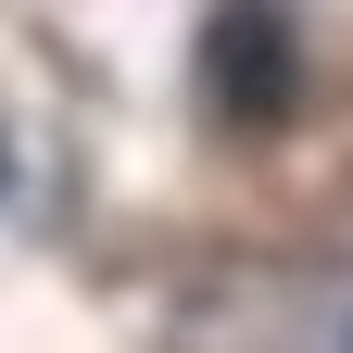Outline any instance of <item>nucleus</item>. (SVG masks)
Listing matches in <instances>:
<instances>
[{"label": "nucleus", "mask_w": 353, "mask_h": 353, "mask_svg": "<svg viewBox=\"0 0 353 353\" xmlns=\"http://www.w3.org/2000/svg\"><path fill=\"white\" fill-rule=\"evenodd\" d=\"M290 101H303V38H290V13L228 0V13L202 26V114L228 126V139H265V126H290Z\"/></svg>", "instance_id": "f257e3e1"}, {"label": "nucleus", "mask_w": 353, "mask_h": 353, "mask_svg": "<svg viewBox=\"0 0 353 353\" xmlns=\"http://www.w3.org/2000/svg\"><path fill=\"white\" fill-rule=\"evenodd\" d=\"M0 190H13V139H0Z\"/></svg>", "instance_id": "f03ea898"}, {"label": "nucleus", "mask_w": 353, "mask_h": 353, "mask_svg": "<svg viewBox=\"0 0 353 353\" xmlns=\"http://www.w3.org/2000/svg\"><path fill=\"white\" fill-rule=\"evenodd\" d=\"M341 353H353V328H341Z\"/></svg>", "instance_id": "7ed1b4c3"}]
</instances>
